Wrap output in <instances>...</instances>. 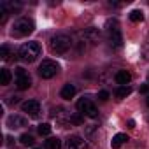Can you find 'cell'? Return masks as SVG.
I'll use <instances>...</instances> for the list:
<instances>
[{"label": "cell", "instance_id": "obj_1", "mask_svg": "<svg viewBox=\"0 0 149 149\" xmlns=\"http://www.w3.org/2000/svg\"><path fill=\"white\" fill-rule=\"evenodd\" d=\"M105 32H107V39H109L111 46H114V47H121V46H123L121 28H119V23H118L116 19H109V21H107Z\"/></svg>", "mask_w": 149, "mask_h": 149}, {"label": "cell", "instance_id": "obj_2", "mask_svg": "<svg viewBox=\"0 0 149 149\" xmlns=\"http://www.w3.org/2000/svg\"><path fill=\"white\" fill-rule=\"evenodd\" d=\"M70 46H72V39H70L67 33H56V35L51 39V42H49L51 51L56 53V54L67 53V51L70 49Z\"/></svg>", "mask_w": 149, "mask_h": 149}, {"label": "cell", "instance_id": "obj_3", "mask_svg": "<svg viewBox=\"0 0 149 149\" xmlns=\"http://www.w3.org/2000/svg\"><path fill=\"white\" fill-rule=\"evenodd\" d=\"M18 56L23 61H28V63L35 61L37 56H40V46H39V42H26V44H23L19 47V51H18Z\"/></svg>", "mask_w": 149, "mask_h": 149}, {"label": "cell", "instance_id": "obj_4", "mask_svg": "<svg viewBox=\"0 0 149 149\" xmlns=\"http://www.w3.org/2000/svg\"><path fill=\"white\" fill-rule=\"evenodd\" d=\"M33 28H35V25H33L32 19H28V18H19V19L14 21L11 33H13L14 37H26L28 33L33 32Z\"/></svg>", "mask_w": 149, "mask_h": 149}, {"label": "cell", "instance_id": "obj_5", "mask_svg": "<svg viewBox=\"0 0 149 149\" xmlns=\"http://www.w3.org/2000/svg\"><path fill=\"white\" fill-rule=\"evenodd\" d=\"M58 70H60V67H58L56 61H53V60H44V61L39 65V76H40L42 79H51V77H54L56 74H58Z\"/></svg>", "mask_w": 149, "mask_h": 149}, {"label": "cell", "instance_id": "obj_6", "mask_svg": "<svg viewBox=\"0 0 149 149\" xmlns=\"http://www.w3.org/2000/svg\"><path fill=\"white\" fill-rule=\"evenodd\" d=\"M77 111L88 118H97L98 116V109L95 107V104L90 100V98H81L77 102Z\"/></svg>", "mask_w": 149, "mask_h": 149}, {"label": "cell", "instance_id": "obj_7", "mask_svg": "<svg viewBox=\"0 0 149 149\" xmlns=\"http://www.w3.org/2000/svg\"><path fill=\"white\" fill-rule=\"evenodd\" d=\"M14 72H16V86H18V90H28L32 86V79H30L28 74L25 72V68L18 67Z\"/></svg>", "mask_w": 149, "mask_h": 149}, {"label": "cell", "instance_id": "obj_8", "mask_svg": "<svg viewBox=\"0 0 149 149\" xmlns=\"http://www.w3.org/2000/svg\"><path fill=\"white\" fill-rule=\"evenodd\" d=\"M21 111L26 112L30 118H39V114H40V104L37 100H26V102L21 104Z\"/></svg>", "mask_w": 149, "mask_h": 149}, {"label": "cell", "instance_id": "obj_9", "mask_svg": "<svg viewBox=\"0 0 149 149\" xmlns=\"http://www.w3.org/2000/svg\"><path fill=\"white\" fill-rule=\"evenodd\" d=\"M65 149H88V144L84 139H81L77 135H72L65 140Z\"/></svg>", "mask_w": 149, "mask_h": 149}, {"label": "cell", "instance_id": "obj_10", "mask_svg": "<svg viewBox=\"0 0 149 149\" xmlns=\"http://www.w3.org/2000/svg\"><path fill=\"white\" fill-rule=\"evenodd\" d=\"M84 39L90 42V44H98L100 39H102V32L95 26H90L86 32H84Z\"/></svg>", "mask_w": 149, "mask_h": 149}, {"label": "cell", "instance_id": "obj_11", "mask_svg": "<svg viewBox=\"0 0 149 149\" xmlns=\"http://www.w3.org/2000/svg\"><path fill=\"white\" fill-rule=\"evenodd\" d=\"M7 126H9L11 130H18V128H23V126H26V119H25L23 116L13 114V116H9V118H7Z\"/></svg>", "mask_w": 149, "mask_h": 149}, {"label": "cell", "instance_id": "obj_12", "mask_svg": "<svg viewBox=\"0 0 149 149\" xmlns=\"http://www.w3.org/2000/svg\"><path fill=\"white\" fill-rule=\"evenodd\" d=\"M130 81H132V74H130L128 70H119V72L116 74V83H118V84L126 86Z\"/></svg>", "mask_w": 149, "mask_h": 149}, {"label": "cell", "instance_id": "obj_13", "mask_svg": "<svg viewBox=\"0 0 149 149\" xmlns=\"http://www.w3.org/2000/svg\"><path fill=\"white\" fill-rule=\"evenodd\" d=\"M60 95H61V98H65V100L74 98V97H76V86H74V84H65V86L61 88Z\"/></svg>", "mask_w": 149, "mask_h": 149}, {"label": "cell", "instance_id": "obj_14", "mask_svg": "<svg viewBox=\"0 0 149 149\" xmlns=\"http://www.w3.org/2000/svg\"><path fill=\"white\" fill-rule=\"evenodd\" d=\"M84 135H86V139H90L91 142H97V140H98V128L93 126V125H88V126L84 128Z\"/></svg>", "mask_w": 149, "mask_h": 149}, {"label": "cell", "instance_id": "obj_15", "mask_svg": "<svg viewBox=\"0 0 149 149\" xmlns=\"http://www.w3.org/2000/svg\"><path fill=\"white\" fill-rule=\"evenodd\" d=\"M126 140H128V135H126V133H118V135H114V139L111 140V146H112L114 149H118V147H121Z\"/></svg>", "mask_w": 149, "mask_h": 149}, {"label": "cell", "instance_id": "obj_16", "mask_svg": "<svg viewBox=\"0 0 149 149\" xmlns=\"http://www.w3.org/2000/svg\"><path fill=\"white\" fill-rule=\"evenodd\" d=\"M11 79H13L11 70H7V68H2V70H0V84H2V86H7V84L11 83Z\"/></svg>", "mask_w": 149, "mask_h": 149}, {"label": "cell", "instance_id": "obj_17", "mask_svg": "<svg viewBox=\"0 0 149 149\" xmlns=\"http://www.w3.org/2000/svg\"><path fill=\"white\" fill-rule=\"evenodd\" d=\"M44 147H46V149H60V147H61V140H60L58 137H49V139L46 140Z\"/></svg>", "mask_w": 149, "mask_h": 149}, {"label": "cell", "instance_id": "obj_18", "mask_svg": "<svg viewBox=\"0 0 149 149\" xmlns=\"http://www.w3.org/2000/svg\"><path fill=\"white\" fill-rule=\"evenodd\" d=\"M130 93H132V88H130V86H119L118 91H116V97H118V100H123V98H126Z\"/></svg>", "mask_w": 149, "mask_h": 149}, {"label": "cell", "instance_id": "obj_19", "mask_svg": "<svg viewBox=\"0 0 149 149\" xmlns=\"http://www.w3.org/2000/svg\"><path fill=\"white\" fill-rule=\"evenodd\" d=\"M130 19H132L133 23H139V21H142V19H144V13H142V11H139V9H135V11H132V13H130Z\"/></svg>", "mask_w": 149, "mask_h": 149}, {"label": "cell", "instance_id": "obj_20", "mask_svg": "<svg viewBox=\"0 0 149 149\" xmlns=\"http://www.w3.org/2000/svg\"><path fill=\"white\" fill-rule=\"evenodd\" d=\"M19 142L23 144V146H33V142H35V139L30 135V133H23L21 137H19Z\"/></svg>", "mask_w": 149, "mask_h": 149}, {"label": "cell", "instance_id": "obj_21", "mask_svg": "<svg viewBox=\"0 0 149 149\" xmlns=\"http://www.w3.org/2000/svg\"><path fill=\"white\" fill-rule=\"evenodd\" d=\"M68 123H70V125H81V123H83V116H81V112H74V114H70Z\"/></svg>", "mask_w": 149, "mask_h": 149}, {"label": "cell", "instance_id": "obj_22", "mask_svg": "<svg viewBox=\"0 0 149 149\" xmlns=\"http://www.w3.org/2000/svg\"><path fill=\"white\" fill-rule=\"evenodd\" d=\"M142 58L149 60V35L146 37V40L142 42Z\"/></svg>", "mask_w": 149, "mask_h": 149}, {"label": "cell", "instance_id": "obj_23", "mask_svg": "<svg viewBox=\"0 0 149 149\" xmlns=\"http://www.w3.org/2000/svg\"><path fill=\"white\" fill-rule=\"evenodd\" d=\"M9 56H11V47L7 44H4L2 47H0V58H2V60H9Z\"/></svg>", "mask_w": 149, "mask_h": 149}, {"label": "cell", "instance_id": "obj_24", "mask_svg": "<svg viewBox=\"0 0 149 149\" xmlns=\"http://www.w3.org/2000/svg\"><path fill=\"white\" fill-rule=\"evenodd\" d=\"M39 133H40V135H49V133H51V125H49V123H42V125L39 126Z\"/></svg>", "mask_w": 149, "mask_h": 149}, {"label": "cell", "instance_id": "obj_25", "mask_svg": "<svg viewBox=\"0 0 149 149\" xmlns=\"http://www.w3.org/2000/svg\"><path fill=\"white\" fill-rule=\"evenodd\" d=\"M98 98H100V100H102V102H105V100H107V98H109V93H107V91H105V90H104V91H100V93H98Z\"/></svg>", "mask_w": 149, "mask_h": 149}, {"label": "cell", "instance_id": "obj_26", "mask_svg": "<svg viewBox=\"0 0 149 149\" xmlns=\"http://www.w3.org/2000/svg\"><path fill=\"white\" fill-rule=\"evenodd\" d=\"M140 91H142V93H147V91H149V86H147V84L140 86Z\"/></svg>", "mask_w": 149, "mask_h": 149}, {"label": "cell", "instance_id": "obj_27", "mask_svg": "<svg viewBox=\"0 0 149 149\" xmlns=\"http://www.w3.org/2000/svg\"><path fill=\"white\" fill-rule=\"evenodd\" d=\"M128 126H130V128H135V121H133V119H130V121H128Z\"/></svg>", "mask_w": 149, "mask_h": 149}, {"label": "cell", "instance_id": "obj_28", "mask_svg": "<svg viewBox=\"0 0 149 149\" xmlns=\"http://www.w3.org/2000/svg\"><path fill=\"white\" fill-rule=\"evenodd\" d=\"M18 102V97H11V104H16Z\"/></svg>", "mask_w": 149, "mask_h": 149}, {"label": "cell", "instance_id": "obj_29", "mask_svg": "<svg viewBox=\"0 0 149 149\" xmlns=\"http://www.w3.org/2000/svg\"><path fill=\"white\" fill-rule=\"evenodd\" d=\"M146 104L149 105V93H147V98H146Z\"/></svg>", "mask_w": 149, "mask_h": 149}]
</instances>
